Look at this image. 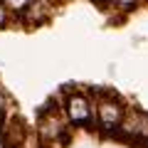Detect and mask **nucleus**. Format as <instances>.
Returning a JSON list of instances; mask_svg holds the SVG:
<instances>
[{
	"label": "nucleus",
	"mask_w": 148,
	"mask_h": 148,
	"mask_svg": "<svg viewBox=\"0 0 148 148\" xmlns=\"http://www.w3.org/2000/svg\"><path fill=\"white\" fill-rule=\"evenodd\" d=\"M37 136L42 138L49 148H62L69 141V121L64 111L42 109L37 116Z\"/></svg>",
	"instance_id": "f257e3e1"
},
{
	"label": "nucleus",
	"mask_w": 148,
	"mask_h": 148,
	"mask_svg": "<svg viewBox=\"0 0 148 148\" xmlns=\"http://www.w3.org/2000/svg\"><path fill=\"white\" fill-rule=\"evenodd\" d=\"M126 114V106L116 94H99V99L94 101V119L101 133L106 136H116L121 119Z\"/></svg>",
	"instance_id": "f03ea898"
},
{
	"label": "nucleus",
	"mask_w": 148,
	"mask_h": 148,
	"mask_svg": "<svg viewBox=\"0 0 148 148\" xmlns=\"http://www.w3.org/2000/svg\"><path fill=\"white\" fill-rule=\"evenodd\" d=\"M62 111H64V116H67L69 126L84 128V126H89L94 121V104H91V99L84 91H69L64 96Z\"/></svg>",
	"instance_id": "7ed1b4c3"
},
{
	"label": "nucleus",
	"mask_w": 148,
	"mask_h": 148,
	"mask_svg": "<svg viewBox=\"0 0 148 148\" xmlns=\"http://www.w3.org/2000/svg\"><path fill=\"white\" fill-rule=\"evenodd\" d=\"M25 136H27V126L17 116V111H10L0 119V141L5 148H17L25 141Z\"/></svg>",
	"instance_id": "20e7f679"
},
{
	"label": "nucleus",
	"mask_w": 148,
	"mask_h": 148,
	"mask_svg": "<svg viewBox=\"0 0 148 148\" xmlns=\"http://www.w3.org/2000/svg\"><path fill=\"white\" fill-rule=\"evenodd\" d=\"M17 20L25 27H37L49 20V3L47 0H25L17 8Z\"/></svg>",
	"instance_id": "39448f33"
},
{
	"label": "nucleus",
	"mask_w": 148,
	"mask_h": 148,
	"mask_svg": "<svg viewBox=\"0 0 148 148\" xmlns=\"http://www.w3.org/2000/svg\"><path fill=\"white\" fill-rule=\"evenodd\" d=\"M146 123H148V114H143V111H138V109H126L116 136L123 138V141H133L136 143L138 136H141V131L146 128Z\"/></svg>",
	"instance_id": "423d86ee"
},
{
	"label": "nucleus",
	"mask_w": 148,
	"mask_h": 148,
	"mask_svg": "<svg viewBox=\"0 0 148 148\" xmlns=\"http://www.w3.org/2000/svg\"><path fill=\"white\" fill-rule=\"evenodd\" d=\"M10 111H15V106H12V99H10V94H8V91L0 86V119L5 116V114H10Z\"/></svg>",
	"instance_id": "0eeeda50"
},
{
	"label": "nucleus",
	"mask_w": 148,
	"mask_h": 148,
	"mask_svg": "<svg viewBox=\"0 0 148 148\" xmlns=\"http://www.w3.org/2000/svg\"><path fill=\"white\" fill-rule=\"evenodd\" d=\"M8 22H10V5L5 0H0V30L8 27Z\"/></svg>",
	"instance_id": "6e6552de"
},
{
	"label": "nucleus",
	"mask_w": 148,
	"mask_h": 148,
	"mask_svg": "<svg viewBox=\"0 0 148 148\" xmlns=\"http://www.w3.org/2000/svg\"><path fill=\"white\" fill-rule=\"evenodd\" d=\"M111 5L116 8V10H128V8H133L138 3V0H109Z\"/></svg>",
	"instance_id": "1a4fd4ad"
},
{
	"label": "nucleus",
	"mask_w": 148,
	"mask_h": 148,
	"mask_svg": "<svg viewBox=\"0 0 148 148\" xmlns=\"http://www.w3.org/2000/svg\"><path fill=\"white\" fill-rule=\"evenodd\" d=\"M8 3H10V5H15V8H20L22 3H25V0H8Z\"/></svg>",
	"instance_id": "9d476101"
},
{
	"label": "nucleus",
	"mask_w": 148,
	"mask_h": 148,
	"mask_svg": "<svg viewBox=\"0 0 148 148\" xmlns=\"http://www.w3.org/2000/svg\"><path fill=\"white\" fill-rule=\"evenodd\" d=\"M49 5H59V3H64V0H47Z\"/></svg>",
	"instance_id": "9b49d317"
},
{
	"label": "nucleus",
	"mask_w": 148,
	"mask_h": 148,
	"mask_svg": "<svg viewBox=\"0 0 148 148\" xmlns=\"http://www.w3.org/2000/svg\"><path fill=\"white\" fill-rule=\"evenodd\" d=\"M94 3H104V0H94Z\"/></svg>",
	"instance_id": "f8f14e48"
}]
</instances>
